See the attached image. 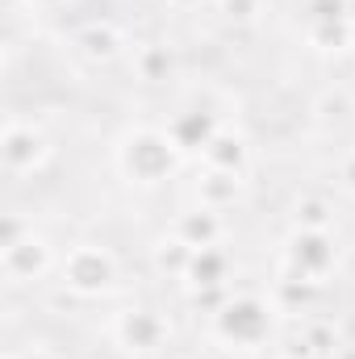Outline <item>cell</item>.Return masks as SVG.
<instances>
[{"label":"cell","instance_id":"obj_1","mask_svg":"<svg viewBox=\"0 0 355 359\" xmlns=\"http://www.w3.org/2000/svg\"><path fill=\"white\" fill-rule=\"evenodd\" d=\"M176 151L180 147L168 138V130H138L121 142V168L138 184H159L176 172Z\"/></svg>","mask_w":355,"mask_h":359},{"label":"cell","instance_id":"obj_2","mask_svg":"<svg viewBox=\"0 0 355 359\" xmlns=\"http://www.w3.org/2000/svg\"><path fill=\"white\" fill-rule=\"evenodd\" d=\"M339 264V247L330 238V230H297L288 238V251H284V268L314 280V284H326V276Z\"/></svg>","mask_w":355,"mask_h":359},{"label":"cell","instance_id":"obj_3","mask_svg":"<svg viewBox=\"0 0 355 359\" xmlns=\"http://www.w3.org/2000/svg\"><path fill=\"white\" fill-rule=\"evenodd\" d=\"M63 280H67V288L80 292V297H100V292L113 288L117 264H113V255H109L105 247H76V251L67 255V264H63Z\"/></svg>","mask_w":355,"mask_h":359},{"label":"cell","instance_id":"obj_4","mask_svg":"<svg viewBox=\"0 0 355 359\" xmlns=\"http://www.w3.org/2000/svg\"><path fill=\"white\" fill-rule=\"evenodd\" d=\"M267 326H272V313H267L264 301H255V297L230 301L217 313V334L226 343H234V347H260L267 339Z\"/></svg>","mask_w":355,"mask_h":359},{"label":"cell","instance_id":"obj_5","mask_svg":"<svg viewBox=\"0 0 355 359\" xmlns=\"http://www.w3.org/2000/svg\"><path fill=\"white\" fill-rule=\"evenodd\" d=\"M4 168L13 176H34L46 159H51V142L38 126H25V121H8L4 126Z\"/></svg>","mask_w":355,"mask_h":359},{"label":"cell","instance_id":"obj_6","mask_svg":"<svg viewBox=\"0 0 355 359\" xmlns=\"http://www.w3.org/2000/svg\"><path fill=\"white\" fill-rule=\"evenodd\" d=\"M117 343L126 347V351H138V355H147V351H159L163 343H168V322L155 313V309H126L121 318H117Z\"/></svg>","mask_w":355,"mask_h":359},{"label":"cell","instance_id":"obj_7","mask_svg":"<svg viewBox=\"0 0 355 359\" xmlns=\"http://www.w3.org/2000/svg\"><path fill=\"white\" fill-rule=\"evenodd\" d=\"M0 264H4V276L8 280H38L51 271V247L29 230L17 247H4L0 251Z\"/></svg>","mask_w":355,"mask_h":359},{"label":"cell","instance_id":"obj_8","mask_svg":"<svg viewBox=\"0 0 355 359\" xmlns=\"http://www.w3.org/2000/svg\"><path fill=\"white\" fill-rule=\"evenodd\" d=\"M121 50H126V34L113 21H92L76 34V55L88 63H113Z\"/></svg>","mask_w":355,"mask_h":359},{"label":"cell","instance_id":"obj_9","mask_svg":"<svg viewBox=\"0 0 355 359\" xmlns=\"http://www.w3.org/2000/svg\"><path fill=\"white\" fill-rule=\"evenodd\" d=\"M205 155V163L209 168H222V172H247V159H251V151H247V138L243 134H226V130H217L213 134V142L201 151Z\"/></svg>","mask_w":355,"mask_h":359},{"label":"cell","instance_id":"obj_10","mask_svg":"<svg viewBox=\"0 0 355 359\" xmlns=\"http://www.w3.org/2000/svg\"><path fill=\"white\" fill-rule=\"evenodd\" d=\"M213 134H217V126H213L209 113H180L176 121L168 126V138L176 142L180 151H205L213 142Z\"/></svg>","mask_w":355,"mask_h":359},{"label":"cell","instance_id":"obj_11","mask_svg":"<svg viewBox=\"0 0 355 359\" xmlns=\"http://www.w3.org/2000/svg\"><path fill=\"white\" fill-rule=\"evenodd\" d=\"M243 192V176L239 172H222V168H205V176L196 184V196L205 209H222V205H234Z\"/></svg>","mask_w":355,"mask_h":359},{"label":"cell","instance_id":"obj_12","mask_svg":"<svg viewBox=\"0 0 355 359\" xmlns=\"http://www.w3.org/2000/svg\"><path fill=\"white\" fill-rule=\"evenodd\" d=\"M318 288H322V284H314V280H305V276H297V271L280 268V280H276V309H280V313H301V309L314 305Z\"/></svg>","mask_w":355,"mask_h":359},{"label":"cell","instance_id":"obj_13","mask_svg":"<svg viewBox=\"0 0 355 359\" xmlns=\"http://www.w3.org/2000/svg\"><path fill=\"white\" fill-rule=\"evenodd\" d=\"M176 234L188 243V247H217V238H222V222H217V213L213 209H192V213H180L176 222Z\"/></svg>","mask_w":355,"mask_h":359},{"label":"cell","instance_id":"obj_14","mask_svg":"<svg viewBox=\"0 0 355 359\" xmlns=\"http://www.w3.org/2000/svg\"><path fill=\"white\" fill-rule=\"evenodd\" d=\"M134 72H138V80L159 84V80H168V76L176 72V50L163 46V42H147V46H138V55H134Z\"/></svg>","mask_w":355,"mask_h":359},{"label":"cell","instance_id":"obj_15","mask_svg":"<svg viewBox=\"0 0 355 359\" xmlns=\"http://www.w3.org/2000/svg\"><path fill=\"white\" fill-rule=\"evenodd\" d=\"M226 276H230V259H226V251H217V247H201L196 255H192V264H188V284L192 288H205V284H226Z\"/></svg>","mask_w":355,"mask_h":359},{"label":"cell","instance_id":"obj_16","mask_svg":"<svg viewBox=\"0 0 355 359\" xmlns=\"http://www.w3.org/2000/svg\"><path fill=\"white\" fill-rule=\"evenodd\" d=\"M192 255H196V247H188L180 234H163V238L155 243V251H151L155 268L168 271V276H188V264H192Z\"/></svg>","mask_w":355,"mask_h":359},{"label":"cell","instance_id":"obj_17","mask_svg":"<svg viewBox=\"0 0 355 359\" xmlns=\"http://www.w3.org/2000/svg\"><path fill=\"white\" fill-rule=\"evenodd\" d=\"M309 42L318 50H347L355 42V25L347 17H335V21H314L309 25Z\"/></svg>","mask_w":355,"mask_h":359},{"label":"cell","instance_id":"obj_18","mask_svg":"<svg viewBox=\"0 0 355 359\" xmlns=\"http://www.w3.org/2000/svg\"><path fill=\"white\" fill-rule=\"evenodd\" d=\"M293 226L297 230H330L335 226V209L322 196H301L293 205Z\"/></svg>","mask_w":355,"mask_h":359},{"label":"cell","instance_id":"obj_19","mask_svg":"<svg viewBox=\"0 0 355 359\" xmlns=\"http://www.w3.org/2000/svg\"><path fill=\"white\" fill-rule=\"evenodd\" d=\"M301 326H305V339H309L314 355H318V359H335V351L343 347V343H339L335 322H322V318H301Z\"/></svg>","mask_w":355,"mask_h":359},{"label":"cell","instance_id":"obj_20","mask_svg":"<svg viewBox=\"0 0 355 359\" xmlns=\"http://www.w3.org/2000/svg\"><path fill=\"white\" fill-rule=\"evenodd\" d=\"M280 359H318L314 355V347H309V339H305V326L301 322H293L284 334H280Z\"/></svg>","mask_w":355,"mask_h":359},{"label":"cell","instance_id":"obj_21","mask_svg":"<svg viewBox=\"0 0 355 359\" xmlns=\"http://www.w3.org/2000/svg\"><path fill=\"white\" fill-rule=\"evenodd\" d=\"M230 301H234V297H230V284H205V288H192V305L205 309V313H213V318H217Z\"/></svg>","mask_w":355,"mask_h":359},{"label":"cell","instance_id":"obj_22","mask_svg":"<svg viewBox=\"0 0 355 359\" xmlns=\"http://www.w3.org/2000/svg\"><path fill=\"white\" fill-rule=\"evenodd\" d=\"M222 13H226L230 21H255L260 0H222Z\"/></svg>","mask_w":355,"mask_h":359},{"label":"cell","instance_id":"obj_23","mask_svg":"<svg viewBox=\"0 0 355 359\" xmlns=\"http://www.w3.org/2000/svg\"><path fill=\"white\" fill-rule=\"evenodd\" d=\"M21 238H25V222H21L17 213H8V217H4V238H0V247H17Z\"/></svg>","mask_w":355,"mask_h":359},{"label":"cell","instance_id":"obj_24","mask_svg":"<svg viewBox=\"0 0 355 359\" xmlns=\"http://www.w3.org/2000/svg\"><path fill=\"white\" fill-rule=\"evenodd\" d=\"M339 180H343V188H347V192H355V151L339 163Z\"/></svg>","mask_w":355,"mask_h":359},{"label":"cell","instance_id":"obj_25","mask_svg":"<svg viewBox=\"0 0 355 359\" xmlns=\"http://www.w3.org/2000/svg\"><path fill=\"white\" fill-rule=\"evenodd\" d=\"M343 17L355 25V0H343Z\"/></svg>","mask_w":355,"mask_h":359},{"label":"cell","instance_id":"obj_26","mask_svg":"<svg viewBox=\"0 0 355 359\" xmlns=\"http://www.w3.org/2000/svg\"><path fill=\"white\" fill-rule=\"evenodd\" d=\"M168 4H172V8H196L201 0H168Z\"/></svg>","mask_w":355,"mask_h":359},{"label":"cell","instance_id":"obj_27","mask_svg":"<svg viewBox=\"0 0 355 359\" xmlns=\"http://www.w3.org/2000/svg\"><path fill=\"white\" fill-rule=\"evenodd\" d=\"M335 359H355V347H339V351H335Z\"/></svg>","mask_w":355,"mask_h":359},{"label":"cell","instance_id":"obj_28","mask_svg":"<svg viewBox=\"0 0 355 359\" xmlns=\"http://www.w3.org/2000/svg\"><path fill=\"white\" fill-rule=\"evenodd\" d=\"M21 359H55V355H46V351H25Z\"/></svg>","mask_w":355,"mask_h":359},{"label":"cell","instance_id":"obj_29","mask_svg":"<svg viewBox=\"0 0 355 359\" xmlns=\"http://www.w3.org/2000/svg\"><path fill=\"white\" fill-rule=\"evenodd\" d=\"M29 4H59V0H29Z\"/></svg>","mask_w":355,"mask_h":359}]
</instances>
